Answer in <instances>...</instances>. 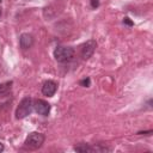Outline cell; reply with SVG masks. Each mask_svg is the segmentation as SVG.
Instances as JSON below:
<instances>
[{"label":"cell","instance_id":"1","mask_svg":"<svg viewBox=\"0 0 153 153\" xmlns=\"http://www.w3.org/2000/svg\"><path fill=\"white\" fill-rule=\"evenodd\" d=\"M32 109H33V100L31 97L26 96L24 97L19 105L17 106V110H16V118L18 120H22V118H25L26 116H29L31 112H32Z\"/></svg>","mask_w":153,"mask_h":153},{"label":"cell","instance_id":"2","mask_svg":"<svg viewBox=\"0 0 153 153\" xmlns=\"http://www.w3.org/2000/svg\"><path fill=\"white\" fill-rule=\"evenodd\" d=\"M54 57L57 62L65 63L69 62L74 57V49L71 47H65V45H59L54 50Z\"/></svg>","mask_w":153,"mask_h":153},{"label":"cell","instance_id":"3","mask_svg":"<svg viewBox=\"0 0 153 153\" xmlns=\"http://www.w3.org/2000/svg\"><path fill=\"white\" fill-rule=\"evenodd\" d=\"M44 140H45L44 134L38 133V131H33L26 136V139L24 141V146L29 149H38L44 143Z\"/></svg>","mask_w":153,"mask_h":153},{"label":"cell","instance_id":"4","mask_svg":"<svg viewBox=\"0 0 153 153\" xmlns=\"http://www.w3.org/2000/svg\"><path fill=\"white\" fill-rule=\"evenodd\" d=\"M96 48H97V42H96L94 39H88V41H86V42L81 45V50H80L81 57H82L84 60L90 59V57L93 55Z\"/></svg>","mask_w":153,"mask_h":153},{"label":"cell","instance_id":"5","mask_svg":"<svg viewBox=\"0 0 153 153\" xmlns=\"http://www.w3.org/2000/svg\"><path fill=\"white\" fill-rule=\"evenodd\" d=\"M33 109H35V111L38 115H41V116H48L49 112H50V104L47 100L37 99L33 103Z\"/></svg>","mask_w":153,"mask_h":153},{"label":"cell","instance_id":"6","mask_svg":"<svg viewBox=\"0 0 153 153\" xmlns=\"http://www.w3.org/2000/svg\"><path fill=\"white\" fill-rule=\"evenodd\" d=\"M57 91V84L54 80H47L42 85V93L45 97H53Z\"/></svg>","mask_w":153,"mask_h":153},{"label":"cell","instance_id":"7","mask_svg":"<svg viewBox=\"0 0 153 153\" xmlns=\"http://www.w3.org/2000/svg\"><path fill=\"white\" fill-rule=\"evenodd\" d=\"M33 44V36L31 33H22L19 37V45L23 50L30 49Z\"/></svg>","mask_w":153,"mask_h":153},{"label":"cell","instance_id":"8","mask_svg":"<svg viewBox=\"0 0 153 153\" xmlns=\"http://www.w3.org/2000/svg\"><path fill=\"white\" fill-rule=\"evenodd\" d=\"M12 91V81H6L0 84V97H7Z\"/></svg>","mask_w":153,"mask_h":153},{"label":"cell","instance_id":"9","mask_svg":"<svg viewBox=\"0 0 153 153\" xmlns=\"http://www.w3.org/2000/svg\"><path fill=\"white\" fill-rule=\"evenodd\" d=\"M74 149L76 152H80V153H88V152H93V147L90 146L88 143H79V145H75L74 146Z\"/></svg>","mask_w":153,"mask_h":153},{"label":"cell","instance_id":"10","mask_svg":"<svg viewBox=\"0 0 153 153\" xmlns=\"http://www.w3.org/2000/svg\"><path fill=\"white\" fill-rule=\"evenodd\" d=\"M80 85H82V86H85V87H88V86H90V78H86V79L81 80V81H80Z\"/></svg>","mask_w":153,"mask_h":153},{"label":"cell","instance_id":"11","mask_svg":"<svg viewBox=\"0 0 153 153\" xmlns=\"http://www.w3.org/2000/svg\"><path fill=\"white\" fill-rule=\"evenodd\" d=\"M91 6L92 8H97L99 6V0H91Z\"/></svg>","mask_w":153,"mask_h":153},{"label":"cell","instance_id":"12","mask_svg":"<svg viewBox=\"0 0 153 153\" xmlns=\"http://www.w3.org/2000/svg\"><path fill=\"white\" fill-rule=\"evenodd\" d=\"M123 23H126V24H128V25H130V26L133 25V22H131V20H129V18H128V17H126V18L123 19Z\"/></svg>","mask_w":153,"mask_h":153},{"label":"cell","instance_id":"13","mask_svg":"<svg viewBox=\"0 0 153 153\" xmlns=\"http://www.w3.org/2000/svg\"><path fill=\"white\" fill-rule=\"evenodd\" d=\"M4 149H5V147H4V143H1V142H0V152H2Z\"/></svg>","mask_w":153,"mask_h":153},{"label":"cell","instance_id":"14","mask_svg":"<svg viewBox=\"0 0 153 153\" xmlns=\"http://www.w3.org/2000/svg\"><path fill=\"white\" fill-rule=\"evenodd\" d=\"M0 16H1V8H0Z\"/></svg>","mask_w":153,"mask_h":153},{"label":"cell","instance_id":"15","mask_svg":"<svg viewBox=\"0 0 153 153\" xmlns=\"http://www.w3.org/2000/svg\"><path fill=\"white\" fill-rule=\"evenodd\" d=\"M0 1H1V0H0Z\"/></svg>","mask_w":153,"mask_h":153}]
</instances>
